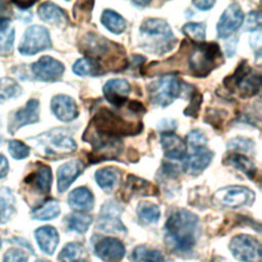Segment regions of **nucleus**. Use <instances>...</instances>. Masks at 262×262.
Returning a JSON list of instances; mask_svg holds the SVG:
<instances>
[{
	"instance_id": "35",
	"label": "nucleus",
	"mask_w": 262,
	"mask_h": 262,
	"mask_svg": "<svg viewBox=\"0 0 262 262\" xmlns=\"http://www.w3.org/2000/svg\"><path fill=\"white\" fill-rule=\"evenodd\" d=\"M92 216L82 212H74L67 217L68 227L78 233H85L92 223Z\"/></svg>"
},
{
	"instance_id": "20",
	"label": "nucleus",
	"mask_w": 262,
	"mask_h": 262,
	"mask_svg": "<svg viewBox=\"0 0 262 262\" xmlns=\"http://www.w3.org/2000/svg\"><path fill=\"white\" fill-rule=\"evenodd\" d=\"M51 179L50 167L38 163L35 170L25 178V183L30 185L38 193L47 194L50 191Z\"/></svg>"
},
{
	"instance_id": "44",
	"label": "nucleus",
	"mask_w": 262,
	"mask_h": 262,
	"mask_svg": "<svg viewBox=\"0 0 262 262\" xmlns=\"http://www.w3.org/2000/svg\"><path fill=\"white\" fill-rule=\"evenodd\" d=\"M187 142L192 148H198L205 146V144L207 143V138L205 134L200 130H192L187 135Z\"/></svg>"
},
{
	"instance_id": "54",
	"label": "nucleus",
	"mask_w": 262,
	"mask_h": 262,
	"mask_svg": "<svg viewBox=\"0 0 262 262\" xmlns=\"http://www.w3.org/2000/svg\"><path fill=\"white\" fill-rule=\"evenodd\" d=\"M74 262H87V261H84V260H76Z\"/></svg>"
},
{
	"instance_id": "25",
	"label": "nucleus",
	"mask_w": 262,
	"mask_h": 262,
	"mask_svg": "<svg viewBox=\"0 0 262 262\" xmlns=\"http://www.w3.org/2000/svg\"><path fill=\"white\" fill-rule=\"evenodd\" d=\"M68 203L70 207L77 210V212H87L93 209L94 198L87 187L82 186L77 187L70 192Z\"/></svg>"
},
{
	"instance_id": "50",
	"label": "nucleus",
	"mask_w": 262,
	"mask_h": 262,
	"mask_svg": "<svg viewBox=\"0 0 262 262\" xmlns=\"http://www.w3.org/2000/svg\"><path fill=\"white\" fill-rule=\"evenodd\" d=\"M8 162H7V159L0 155V179L5 177L7 172H8Z\"/></svg>"
},
{
	"instance_id": "53",
	"label": "nucleus",
	"mask_w": 262,
	"mask_h": 262,
	"mask_svg": "<svg viewBox=\"0 0 262 262\" xmlns=\"http://www.w3.org/2000/svg\"><path fill=\"white\" fill-rule=\"evenodd\" d=\"M132 3H133V4H136V5H138V6H143V5H148V4H149V2H146V1H144V2H143V1H139V2H138V1H137V2L133 1Z\"/></svg>"
},
{
	"instance_id": "7",
	"label": "nucleus",
	"mask_w": 262,
	"mask_h": 262,
	"mask_svg": "<svg viewBox=\"0 0 262 262\" xmlns=\"http://www.w3.org/2000/svg\"><path fill=\"white\" fill-rule=\"evenodd\" d=\"M260 73L250 68L247 60H243L235 72L224 79L225 87L243 98L256 95L260 90Z\"/></svg>"
},
{
	"instance_id": "40",
	"label": "nucleus",
	"mask_w": 262,
	"mask_h": 262,
	"mask_svg": "<svg viewBox=\"0 0 262 262\" xmlns=\"http://www.w3.org/2000/svg\"><path fill=\"white\" fill-rule=\"evenodd\" d=\"M8 150L11 157L16 160L25 159L30 154V147L19 140H10L8 142Z\"/></svg>"
},
{
	"instance_id": "38",
	"label": "nucleus",
	"mask_w": 262,
	"mask_h": 262,
	"mask_svg": "<svg viewBox=\"0 0 262 262\" xmlns=\"http://www.w3.org/2000/svg\"><path fill=\"white\" fill-rule=\"evenodd\" d=\"M182 32L190 40L198 43L204 42L206 39V27L201 23H187L182 27Z\"/></svg>"
},
{
	"instance_id": "13",
	"label": "nucleus",
	"mask_w": 262,
	"mask_h": 262,
	"mask_svg": "<svg viewBox=\"0 0 262 262\" xmlns=\"http://www.w3.org/2000/svg\"><path fill=\"white\" fill-rule=\"evenodd\" d=\"M31 69L35 78L43 82L57 81L64 72V67L59 60L47 55L40 57Z\"/></svg>"
},
{
	"instance_id": "46",
	"label": "nucleus",
	"mask_w": 262,
	"mask_h": 262,
	"mask_svg": "<svg viewBox=\"0 0 262 262\" xmlns=\"http://www.w3.org/2000/svg\"><path fill=\"white\" fill-rule=\"evenodd\" d=\"M202 102V96L200 94H198L196 92L192 95L191 97V101L188 104L187 108L184 111V114L186 116H192V117H196L199 110H200V105Z\"/></svg>"
},
{
	"instance_id": "12",
	"label": "nucleus",
	"mask_w": 262,
	"mask_h": 262,
	"mask_svg": "<svg viewBox=\"0 0 262 262\" xmlns=\"http://www.w3.org/2000/svg\"><path fill=\"white\" fill-rule=\"evenodd\" d=\"M123 208L120 203L115 200L106 201L101 209L97 220V228L108 233L126 232V227L121 222V213Z\"/></svg>"
},
{
	"instance_id": "11",
	"label": "nucleus",
	"mask_w": 262,
	"mask_h": 262,
	"mask_svg": "<svg viewBox=\"0 0 262 262\" xmlns=\"http://www.w3.org/2000/svg\"><path fill=\"white\" fill-rule=\"evenodd\" d=\"M51 47L48 30L43 26L29 27L19 43L18 51L24 55H34Z\"/></svg>"
},
{
	"instance_id": "43",
	"label": "nucleus",
	"mask_w": 262,
	"mask_h": 262,
	"mask_svg": "<svg viewBox=\"0 0 262 262\" xmlns=\"http://www.w3.org/2000/svg\"><path fill=\"white\" fill-rule=\"evenodd\" d=\"M261 24V12L254 10L248 13L244 23V31H256L260 29Z\"/></svg>"
},
{
	"instance_id": "28",
	"label": "nucleus",
	"mask_w": 262,
	"mask_h": 262,
	"mask_svg": "<svg viewBox=\"0 0 262 262\" xmlns=\"http://www.w3.org/2000/svg\"><path fill=\"white\" fill-rule=\"evenodd\" d=\"M132 262H170L158 249L146 246L136 247L130 256Z\"/></svg>"
},
{
	"instance_id": "57",
	"label": "nucleus",
	"mask_w": 262,
	"mask_h": 262,
	"mask_svg": "<svg viewBox=\"0 0 262 262\" xmlns=\"http://www.w3.org/2000/svg\"><path fill=\"white\" fill-rule=\"evenodd\" d=\"M2 4H3V3H2V2H0V8H1V5H2Z\"/></svg>"
},
{
	"instance_id": "14",
	"label": "nucleus",
	"mask_w": 262,
	"mask_h": 262,
	"mask_svg": "<svg viewBox=\"0 0 262 262\" xmlns=\"http://www.w3.org/2000/svg\"><path fill=\"white\" fill-rule=\"evenodd\" d=\"M244 23V13L241 6L233 2L229 4L221 14L217 24V33L219 38L229 37Z\"/></svg>"
},
{
	"instance_id": "39",
	"label": "nucleus",
	"mask_w": 262,
	"mask_h": 262,
	"mask_svg": "<svg viewBox=\"0 0 262 262\" xmlns=\"http://www.w3.org/2000/svg\"><path fill=\"white\" fill-rule=\"evenodd\" d=\"M83 254V247L79 243H69L58 255L59 262H74Z\"/></svg>"
},
{
	"instance_id": "42",
	"label": "nucleus",
	"mask_w": 262,
	"mask_h": 262,
	"mask_svg": "<svg viewBox=\"0 0 262 262\" xmlns=\"http://www.w3.org/2000/svg\"><path fill=\"white\" fill-rule=\"evenodd\" d=\"M28 254L17 248H11L6 251L3 256L2 262H28Z\"/></svg>"
},
{
	"instance_id": "22",
	"label": "nucleus",
	"mask_w": 262,
	"mask_h": 262,
	"mask_svg": "<svg viewBox=\"0 0 262 262\" xmlns=\"http://www.w3.org/2000/svg\"><path fill=\"white\" fill-rule=\"evenodd\" d=\"M161 145L166 158L171 160H181L186 155L185 141L175 133L168 131L161 134Z\"/></svg>"
},
{
	"instance_id": "16",
	"label": "nucleus",
	"mask_w": 262,
	"mask_h": 262,
	"mask_svg": "<svg viewBox=\"0 0 262 262\" xmlns=\"http://www.w3.org/2000/svg\"><path fill=\"white\" fill-rule=\"evenodd\" d=\"M102 91L105 99L111 104L120 107L128 99L130 85L124 79H112L103 85Z\"/></svg>"
},
{
	"instance_id": "17",
	"label": "nucleus",
	"mask_w": 262,
	"mask_h": 262,
	"mask_svg": "<svg viewBox=\"0 0 262 262\" xmlns=\"http://www.w3.org/2000/svg\"><path fill=\"white\" fill-rule=\"evenodd\" d=\"M39 121V101L37 99H30L24 108L16 111L13 115L12 121L9 123V133H14L23 126L34 124Z\"/></svg>"
},
{
	"instance_id": "37",
	"label": "nucleus",
	"mask_w": 262,
	"mask_h": 262,
	"mask_svg": "<svg viewBox=\"0 0 262 262\" xmlns=\"http://www.w3.org/2000/svg\"><path fill=\"white\" fill-rule=\"evenodd\" d=\"M21 93V87L10 78L0 79V100L17 97Z\"/></svg>"
},
{
	"instance_id": "56",
	"label": "nucleus",
	"mask_w": 262,
	"mask_h": 262,
	"mask_svg": "<svg viewBox=\"0 0 262 262\" xmlns=\"http://www.w3.org/2000/svg\"><path fill=\"white\" fill-rule=\"evenodd\" d=\"M1 141H2V137H1V135H0V144H1Z\"/></svg>"
},
{
	"instance_id": "8",
	"label": "nucleus",
	"mask_w": 262,
	"mask_h": 262,
	"mask_svg": "<svg viewBox=\"0 0 262 262\" xmlns=\"http://www.w3.org/2000/svg\"><path fill=\"white\" fill-rule=\"evenodd\" d=\"M180 89L181 85L177 76L168 74L149 84V99L155 104L167 106L179 96Z\"/></svg>"
},
{
	"instance_id": "51",
	"label": "nucleus",
	"mask_w": 262,
	"mask_h": 262,
	"mask_svg": "<svg viewBox=\"0 0 262 262\" xmlns=\"http://www.w3.org/2000/svg\"><path fill=\"white\" fill-rule=\"evenodd\" d=\"M130 110H132V111H134V112H143L144 111V108H143V105L140 103V102H138V101H132L131 103H130Z\"/></svg>"
},
{
	"instance_id": "32",
	"label": "nucleus",
	"mask_w": 262,
	"mask_h": 262,
	"mask_svg": "<svg viewBox=\"0 0 262 262\" xmlns=\"http://www.w3.org/2000/svg\"><path fill=\"white\" fill-rule=\"evenodd\" d=\"M72 70L78 76H97L103 73L98 62L87 56L78 59L73 64Z\"/></svg>"
},
{
	"instance_id": "49",
	"label": "nucleus",
	"mask_w": 262,
	"mask_h": 262,
	"mask_svg": "<svg viewBox=\"0 0 262 262\" xmlns=\"http://www.w3.org/2000/svg\"><path fill=\"white\" fill-rule=\"evenodd\" d=\"M192 4L199 10L205 11V10H210L215 5V1H212V0H200V1H193Z\"/></svg>"
},
{
	"instance_id": "36",
	"label": "nucleus",
	"mask_w": 262,
	"mask_h": 262,
	"mask_svg": "<svg viewBox=\"0 0 262 262\" xmlns=\"http://www.w3.org/2000/svg\"><path fill=\"white\" fill-rule=\"evenodd\" d=\"M137 216L143 223H155L160 219L161 211L157 205L143 202L137 208Z\"/></svg>"
},
{
	"instance_id": "58",
	"label": "nucleus",
	"mask_w": 262,
	"mask_h": 262,
	"mask_svg": "<svg viewBox=\"0 0 262 262\" xmlns=\"http://www.w3.org/2000/svg\"><path fill=\"white\" fill-rule=\"evenodd\" d=\"M1 244H2V243H1V238H0V248H1Z\"/></svg>"
},
{
	"instance_id": "24",
	"label": "nucleus",
	"mask_w": 262,
	"mask_h": 262,
	"mask_svg": "<svg viewBox=\"0 0 262 262\" xmlns=\"http://www.w3.org/2000/svg\"><path fill=\"white\" fill-rule=\"evenodd\" d=\"M123 194L127 195L128 198H132V195L134 194L143 195V196L156 195L158 194V189L152 183L142 178L136 177L134 175H129L124 185Z\"/></svg>"
},
{
	"instance_id": "1",
	"label": "nucleus",
	"mask_w": 262,
	"mask_h": 262,
	"mask_svg": "<svg viewBox=\"0 0 262 262\" xmlns=\"http://www.w3.org/2000/svg\"><path fill=\"white\" fill-rule=\"evenodd\" d=\"M199 218L195 214L180 209L173 212L165 224V242L176 253L190 252L199 236Z\"/></svg>"
},
{
	"instance_id": "5",
	"label": "nucleus",
	"mask_w": 262,
	"mask_h": 262,
	"mask_svg": "<svg viewBox=\"0 0 262 262\" xmlns=\"http://www.w3.org/2000/svg\"><path fill=\"white\" fill-rule=\"evenodd\" d=\"M42 157L58 159L76 150L77 144L66 128H55L34 138Z\"/></svg>"
},
{
	"instance_id": "52",
	"label": "nucleus",
	"mask_w": 262,
	"mask_h": 262,
	"mask_svg": "<svg viewBox=\"0 0 262 262\" xmlns=\"http://www.w3.org/2000/svg\"><path fill=\"white\" fill-rule=\"evenodd\" d=\"M34 3L35 2H14V4L17 5L18 7H20L21 9H27V8L33 6Z\"/></svg>"
},
{
	"instance_id": "2",
	"label": "nucleus",
	"mask_w": 262,
	"mask_h": 262,
	"mask_svg": "<svg viewBox=\"0 0 262 262\" xmlns=\"http://www.w3.org/2000/svg\"><path fill=\"white\" fill-rule=\"evenodd\" d=\"M176 41L172 29L162 18H147L139 28V45L150 53L163 55L175 46Z\"/></svg>"
},
{
	"instance_id": "4",
	"label": "nucleus",
	"mask_w": 262,
	"mask_h": 262,
	"mask_svg": "<svg viewBox=\"0 0 262 262\" xmlns=\"http://www.w3.org/2000/svg\"><path fill=\"white\" fill-rule=\"evenodd\" d=\"M88 128L101 136L120 139L122 136L139 133L142 129V125L140 123L133 124L127 122L112 111L102 107L94 115Z\"/></svg>"
},
{
	"instance_id": "19",
	"label": "nucleus",
	"mask_w": 262,
	"mask_h": 262,
	"mask_svg": "<svg viewBox=\"0 0 262 262\" xmlns=\"http://www.w3.org/2000/svg\"><path fill=\"white\" fill-rule=\"evenodd\" d=\"M85 165L81 160H72L58 167L56 172L57 190L66 191L70 185L83 173Z\"/></svg>"
},
{
	"instance_id": "45",
	"label": "nucleus",
	"mask_w": 262,
	"mask_h": 262,
	"mask_svg": "<svg viewBox=\"0 0 262 262\" xmlns=\"http://www.w3.org/2000/svg\"><path fill=\"white\" fill-rule=\"evenodd\" d=\"M93 5V2H77L75 5V8L73 10V13L77 18H89V14L91 12V7Z\"/></svg>"
},
{
	"instance_id": "29",
	"label": "nucleus",
	"mask_w": 262,
	"mask_h": 262,
	"mask_svg": "<svg viewBox=\"0 0 262 262\" xmlns=\"http://www.w3.org/2000/svg\"><path fill=\"white\" fill-rule=\"evenodd\" d=\"M14 28L7 17H0V54L7 55L12 52Z\"/></svg>"
},
{
	"instance_id": "9",
	"label": "nucleus",
	"mask_w": 262,
	"mask_h": 262,
	"mask_svg": "<svg viewBox=\"0 0 262 262\" xmlns=\"http://www.w3.org/2000/svg\"><path fill=\"white\" fill-rule=\"evenodd\" d=\"M212 201L222 207L239 208L252 205L255 201V193L248 187L233 185L218 189L213 194Z\"/></svg>"
},
{
	"instance_id": "41",
	"label": "nucleus",
	"mask_w": 262,
	"mask_h": 262,
	"mask_svg": "<svg viewBox=\"0 0 262 262\" xmlns=\"http://www.w3.org/2000/svg\"><path fill=\"white\" fill-rule=\"evenodd\" d=\"M227 146L230 149L241 150V151H245V152H251L254 150L255 143L249 138L239 136V137H235V138H232L231 140H229L227 143Z\"/></svg>"
},
{
	"instance_id": "6",
	"label": "nucleus",
	"mask_w": 262,
	"mask_h": 262,
	"mask_svg": "<svg viewBox=\"0 0 262 262\" xmlns=\"http://www.w3.org/2000/svg\"><path fill=\"white\" fill-rule=\"evenodd\" d=\"M223 62V56L216 42H201L195 45L188 56V68L196 77H205Z\"/></svg>"
},
{
	"instance_id": "10",
	"label": "nucleus",
	"mask_w": 262,
	"mask_h": 262,
	"mask_svg": "<svg viewBox=\"0 0 262 262\" xmlns=\"http://www.w3.org/2000/svg\"><path fill=\"white\" fill-rule=\"evenodd\" d=\"M232 256L242 262H261V245L255 237L248 234H238L229 243Z\"/></svg>"
},
{
	"instance_id": "48",
	"label": "nucleus",
	"mask_w": 262,
	"mask_h": 262,
	"mask_svg": "<svg viewBox=\"0 0 262 262\" xmlns=\"http://www.w3.org/2000/svg\"><path fill=\"white\" fill-rule=\"evenodd\" d=\"M250 45L253 48L254 52L256 53L257 57H260L261 54V30L258 29L253 32L250 37Z\"/></svg>"
},
{
	"instance_id": "15",
	"label": "nucleus",
	"mask_w": 262,
	"mask_h": 262,
	"mask_svg": "<svg viewBox=\"0 0 262 262\" xmlns=\"http://www.w3.org/2000/svg\"><path fill=\"white\" fill-rule=\"evenodd\" d=\"M95 255L104 262H117L126 253L123 243L115 237H102L94 247Z\"/></svg>"
},
{
	"instance_id": "31",
	"label": "nucleus",
	"mask_w": 262,
	"mask_h": 262,
	"mask_svg": "<svg viewBox=\"0 0 262 262\" xmlns=\"http://www.w3.org/2000/svg\"><path fill=\"white\" fill-rule=\"evenodd\" d=\"M101 23L102 25L114 34H121L126 29L125 19L116 11L111 9H105L101 14Z\"/></svg>"
},
{
	"instance_id": "18",
	"label": "nucleus",
	"mask_w": 262,
	"mask_h": 262,
	"mask_svg": "<svg viewBox=\"0 0 262 262\" xmlns=\"http://www.w3.org/2000/svg\"><path fill=\"white\" fill-rule=\"evenodd\" d=\"M213 152L205 146L193 148V151L185 157L183 162V170L190 175L202 173L211 163Z\"/></svg>"
},
{
	"instance_id": "34",
	"label": "nucleus",
	"mask_w": 262,
	"mask_h": 262,
	"mask_svg": "<svg viewBox=\"0 0 262 262\" xmlns=\"http://www.w3.org/2000/svg\"><path fill=\"white\" fill-rule=\"evenodd\" d=\"M60 213V206L58 201L49 200L45 202L42 206L36 208L32 212V217L36 220H51L57 217Z\"/></svg>"
},
{
	"instance_id": "26",
	"label": "nucleus",
	"mask_w": 262,
	"mask_h": 262,
	"mask_svg": "<svg viewBox=\"0 0 262 262\" xmlns=\"http://www.w3.org/2000/svg\"><path fill=\"white\" fill-rule=\"evenodd\" d=\"M39 17L55 26H64L68 23L67 12L52 2H43L38 8Z\"/></svg>"
},
{
	"instance_id": "30",
	"label": "nucleus",
	"mask_w": 262,
	"mask_h": 262,
	"mask_svg": "<svg viewBox=\"0 0 262 262\" xmlns=\"http://www.w3.org/2000/svg\"><path fill=\"white\" fill-rule=\"evenodd\" d=\"M15 212V200L7 187L0 189V222H7Z\"/></svg>"
},
{
	"instance_id": "23",
	"label": "nucleus",
	"mask_w": 262,
	"mask_h": 262,
	"mask_svg": "<svg viewBox=\"0 0 262 262\" xmlns=\"http://www.w3.org/2000/svg\"><path fill=\"white\" fill-rule=\"evenodd\" d=\"M35 237L40 250L47 255H52L54 253L59 242L57 230L50 225L37 228L35 230Z\"/></svg>"
},
{
	"instance_id": "3",
	"label": "nucleus",
	"mask_w": 262,
	"mask_h": 262,
	"mask_svg": "<svg viewBox=\"0 0 262 262\" xmlns=\"http://www.w3.org/2000/svg\"><path fill=\"white\" fill-rule=\"evenodd\" d=\"M81 50L99 66L102 61L113 71H119L127 66L124 48L94 33L90 32L83 37Z\"/></svg>"
},
{
	"instance_id": "47",
	"label": "nucleus",
	"mask_w": 262,
	"mask_h": 262,
	"mask_svg": "<svg viewBox=\"0 0 262 262\" xmlns=\"http://www.w3.org/2000/svg\"><path fill=\"white\" fill-rule=\"evenodd\" d=\"M222 113L223 111L220 110H212V114H207L206 121L215 128H217V125L221 126L224 122L225 116H222Z\"/></svg>"
},
{
	"instance_id": "21",
	"label": "nucleus",
	"mask_w": 262,
	"mask_h": 262,
	"mask_svg": "<svg viewBox=\"0 0 262 262\" xmlns=\"http://www.w3.org/2000/svg\"><path fill=\"white\" fill-rule=\"evenodd\" d=\"M51 110L55 117L63 122H71L78 117L76 101L69 95L57 94L51 99Z\"/></svg>"
},
{
	"instance_id": "27",
	"label": "nucleus",
	"mask_w": 262,
	"mask_h": 262,
	"mask_svg": "<svg viewBox=\"0 0 262 262\" xmlns=\"http://www.w3.org/2000/svg\"><path fill=\"white\" fill-rule=\"evenodd\" d=\"M94 176L98 186L103 191L111 192L120 180V171L115 167H103L98 169Z\"/></svg>"
},
{
	"instance_id": "33",
	"label": "nucleus",
	"mask_w": 262,
	"mask_h": 262,
	"mask_svg": "<svg viewBox=\"0 0 262 262\" xmlns=\"http://www.w3.org/2000/svg\"><path fill=\"white\" fill-rule=\"evenodd\" d=\"M224 162H226L229 165L235 167L236 169L243 171L248 177L255 178L257 169H256L255 164L248 157L238 155V154H231L226 157Z\"/></svg>"
},
{
	"instance_id": "55",
	"label": "nucleus",
	"mask_w": 262,
	"mask_h": 262,
	"mask_svg": "<svg viewBox=\"0 0 262 262\" xmlns=\"http://www.w3.org/2000/svg\"><path fill=\"white\" fill-rule=\"evenodd\" d=\"M35 262H47V261H45V260H37Z\"/></svg>"
}]
</instances>
